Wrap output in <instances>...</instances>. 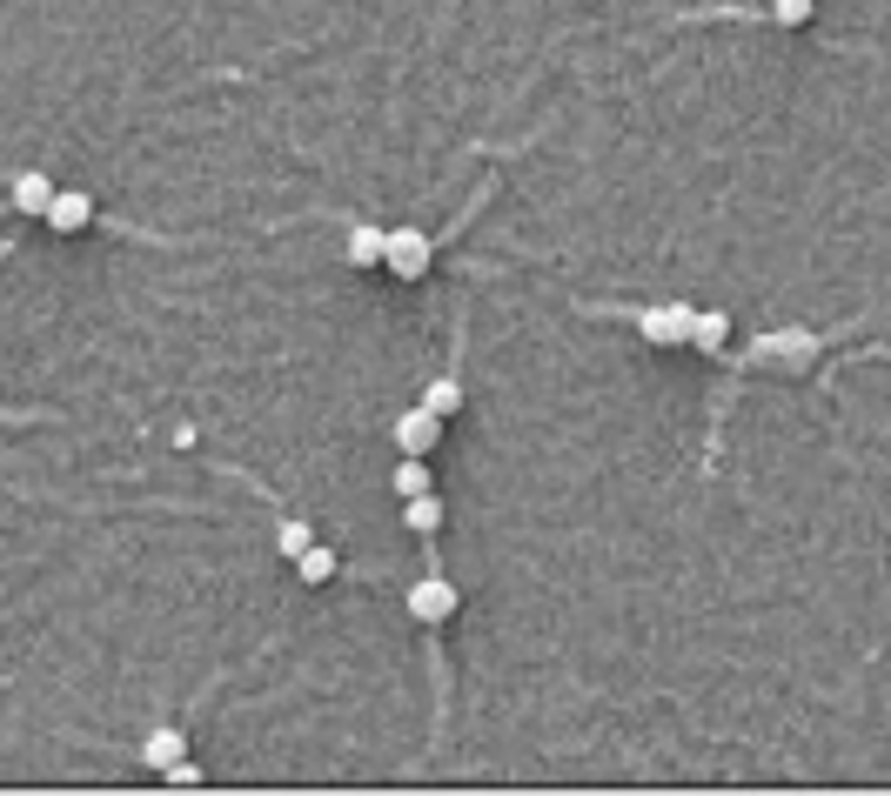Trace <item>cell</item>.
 Segmentation results:
<instances>
[{
    "mask_svg": "<svg viewBox=\"0 0 891 796\" xmlns=\"http://www.w3.org/2000/svg\"><path fill=\"white\" fill-rule=\"evenodd\" d=\"M422 409H436V415L449 422V415L462 409V388H456V382H430V388H422Z\"/></svg>",
    "mask_w": 891,
    "mask_h": 796,
    "instance_id": "cell-13",
    "label": "cell"
},
{
    "mask_svg": "<svg viewBox=\"0 0 891 796\" xmlns=\"http://www.w3.org/2000/svg\"><path fill=\"white\" fill-rule=\"evenodd\" d=\"M54 234H81V228H94V194H81V188H54V202H48V215H41Z\"/></svg>",
    "mask_w": 891,
    "mask_h": 796,
    "instance_id": "cell-5",
    "label": "cell"
},
{
    "mask_svg": "<svg viewBox=\"0 0 891 796\" xmlns=\"http://www.w3.org/2000/svg\"><path fill=\"white\" fill-rule=\"evenodd\" d=\"M436 442H443V415H436V409L416 402V409L396 415V449H403V455H430Z\"/></svg>",
    "mask_w": 891,
    "mask_h": 796,
    "instance_id": "cell-3",
    "label": "cell"
},
{
    "mask_svg": "<svg viewBox=\"0 0 891 796\" xmlns=\"http://www.w3.org/2000/svg\"><path fill=\"white\" fill-rule=\"evenodd\" d=\"M162 776H168L175 789H195V783H202V770H195V763H188V756H181V763H168Z\"/></svg>",
    "mask_w": 891,
    "mask_h": 796,
    "instance_id": "cell-17",
    "label": "cell"
},
{
    "mask_svg": "<svg viewBox=\"0 0 891 796\" xmlns=\"http://www.w3.org/2000/svg\"><path fill=\"white\" fill-rule=\"evenodd\" d=\"M396 496L409 502V496H430V455H403V468H396Z\"/></svg>",
    "mask_w": 891,
    "mask_h": 796,
    "instance_id": "cell-10",
    "label": "cell"
},
{
    "mask_svg": "<svg viewBox=\"0 0 891 796\" xmlns=\"http://www.w3.org/2000/svg\"><path fill=\"white\" fill-rule=\"evenodd\" d=\"M48 202H54V181H48V175H14V208H21V215L41 221Z\"/></svg>",
    "mask_w": 891,
    "mask_h": 796,
    "instance_id": "cell-6",
    "label": "cell"
},
{
    "mask_svg": "<svg viewBox=\"0 0 891 796\" xmlns=\"http://www.w3.org/2000/svg\"><path fill=\"white\" fill-rule=\"evenodd\" d=\"M308 542H316V529H308V523H295V515H289V523H282V529H276V549H282V555H289V563H295V555H302V549H308Z\"/></svg>",
    "mask_w": 891,
    "mask_h": 796,
    "instance_id": "cell-14",
    "label": "cell"
},
{
    "mask_svg": "<svg viewBox=\"0 0 891 796\" xmlns=\"http://www.w3.org/2000/svg\"><path fill=\"white\" fill-rule=\"evenodd\" d=\"M382 242H390V228H348V261L356 268L382 261Z\"/></svg>",
    "mask_w": 891,
    "mask_h": 796,
    "instance_id": "cell-9",
    "label": "cell"
},
{
    "mask_svg": "<svg viewBox=\"0 0 891 796\" xmlns=\"http://www.w3.org/2000/svg\"><path fill=\"white\" fill-rule=\"evenodd\" d=\"M456 603H462V595H456V582H443V576H422V582L409 589V616H416V622H449Z\"/></svg>",
    "mask_w": 891,
    "mask_h": 796,
    "instance_id": "cell-4",
    "label": "cell"
},
{
    "mask_svg": "<svg viewBox=\"0 0 891 796\" xmlns=\"http://www.w3.org/2000/svg\"><path fill=\"white\" fill-rule=\"evenodd\" d=\"M295 569H302V582H329V576H335V549H316V542H308V549L295 555Z\"/></svg>",
    "mask_w": 891,
    "mask_h": 796,
    "instance_id": "cell-11",
    "label": "cell"
},
{
    "mask_svg": "<svg viewBox=\"0 0 891 796\" xmlns=\"http://www.w3.org/2000/svg\"><path fill=\"white\" fill-rule=\"evenodd\" d=\"M811 8H818V0H771V21H778V27H804Z\"/></svg>",
    "mask_w": 891,
    "mask_h": 796,
    "instance_id": "cell-16",
    "label": "cell"
},
{
    "mask_svg": "<svg viewBox=\"0 0 891 796\" xmlns=\"http://www.w3.org/2000/svg\"><path fill=\"white\" fill-rule=\"evenodd\" d=\"M430 234L422 228H390V242H382V268L396 274V282H422V274H430Z\"/></svg>",
    "mask_w": 891,
    "mask_h": 796,
    "instance_id": "cell-1",
    "label": "cell"
},
{
    "mask_svg": "<svg viewBox=\"0 0 891 796\" xmlns=\"http://www.w3.org/2000/svg\"><path fill=\"white\" fill-rule=\"evenodd\" d=\"M181 756H188V736H181V730H148V743H141V763L168 770V763H181Z\"/></svg>",
    "mask_w": 891,
    "mask_h": 796,
    "instance_id": "cell-7",
    "label": "cell"
},
{
    "mask_svg": "<svg viewBox=\"0 0 891 796\" xmlns=\"http://www.w3.org/2000/svg\"><path fill=\"white\" fill-rule=\"evenodd\" d=\"M811 348H818V342H811L804 329H785L778 342H758V355H785V362H804V355H811Z\"/></svg>",
    "mask_w": 891,
    "mask_h": 796,
    "instance_id": "cell-12",
    "label": "cell"
},
{
    "mask_svg": "<svg viewBox=\"0 0 891 796\" xmlns=\"http://www.w3.org/2000/svg\"><path fill=\"white\" fill-rule=\"evenodd\" d=\"M724 335H730L724 314H697V322H690V342H697V348H724Z\"/></svg>",
    "mask_w": 891,
    "mask_h": 796,
    "instance_id": "cell-15",
    "label": "cell"
},
{
    "mask_svg": "<svg viewBox=\"0 0 891 796\" xmlns=\"http://www.w3.org/2000/svg\"><path fill=\"white\" fill-rule=\"evenodd\" d=\"M403 523H409L416 536L443 529V502H436V489H430V496H409V502H403Z\"/></svg>",
    "mask_w": 891,
    "mask_h": 796,
    "instance_id": "cell-8",
    "label": "cell"
},
{
    "mask_svg": "<svg viewBox=\"0 0 891 796\" xmlns=\"http://www.w3.org/2000/svg\"><path fill=\"white\" fill-rule=\"evenodd\" d=\"M690 301H664V308H644L637 314V335L644 342H657V348H677V342H690Z\"/></svg>",
    "mask_w": 891,
    "mask_h": 796,
    "instance_id": "cell-2",
    "label": "cell"
}]
</instances>
